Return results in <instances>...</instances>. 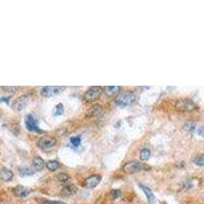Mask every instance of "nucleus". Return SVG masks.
<instances>
[{
  "label": "nucleus",
  "instance_id": "obj_1",
  "mask_svg": "<svg viewBox=\"0 0 204 204\" xmlns=\"http://www.w3.org/2000/svg\"><path fill=\"white\" fill-rule=\"evenodd\" d=\"M136 100V95L134 92L125 91L122 93H120L116 98V104L120 107H127L133 104Z\"/></svg>",
  "mask_w": 204,
  "mask_h": 204
},
{
  "label": "nucleus",
  "instance_id": "obj_2",
  "mask_svg": "<svg viewBox=\"0 0 204 204\" xmlns=\"http://www.w3.org/2000/svg\"><path fill=\"white\" fill-rule=\"evenodd\" d=\"M148 168H149L148 165L144 164L142 162H138V161H129L124 165V172L126 173H129V175L141 172V170H144V169H148Z\"/></svg>",
  "mask_w": 204,
  "mask_h": 204
},
{
  "label": "nucleus",
  "instance_id": "obj_3",
  "mask_svg": "<svg viewBox=\"0 0 204 204\" xmlns=\"http://www.w3.org/2000/svg\"><path fill=\"white\" fill-rule=\"evenodd\" d=\"M102 93H103V88H101L100 86L91 87L85 92L84 100L86 102H94L95 100H97L100 97V95Z\"/></svg>",
  "mask_w": 204,
  "mask_h": 204
},
{
  "label": "nucleus",
  "instance_id": "obj_4",
  "mask_svg": "<svg viewBox=\"0 0 204 204\" xmlns=\"http://www.w3.org/2000/svg\"><path fill=\"white\" fill-rule=\"evenodd\" d=\"M176 108L179 111H187V112H189V111H193L197 108V105L195 104V102L193 100L184 98L178 100L176 103Z\"/></svg>",
  "mask_w": 204,
  "mask_h": 204
},
{
  "label": "nucleus",
  "instance_id": "obj_5",
  "mask_svg": "<svg viewBox=\"0 0 204 204\" xmlns=\"http://www.w3.org/2000/svg\"><path fill=\"white\" fill-rule=\"evenodd\" d=\"M56 144V140L52 137H49V136H43L41 137V138L38 140V142H37V145L40 148V149H42L44 151L46 150H49L51 149L52 147H54V145Z\"/></svg>",
  "mask_w": 204,
  "mask_h": 204
},
{
  "label": "nucleus",
  "instance_id": "obj_6",
  "mask_svg": "<svg viewBox=\"0 0 204 204\" xmlns=\"http://www.w3.org/2000/svg\"><path fill=\"white\" fill-rule=\"evenodd\" d=\"M62 90H64V87L58 86H46L42 88L41 90V95L44 97H53V96L59 94Z\"/></svg>",
  "mask_w": 204,
  "mask_h": 204
},
{
  "label": "nucleus",
  "instance_id": "obj_7",
  "mask_svg": "<svg viewBox=\"0 0 204 204\" xmlns=\"http://www.w3.org/2000/svg\"><path fill=\"white\" fill-rule=\"evenodd\" d=\"M25 124H26V128H27L29 131L31 132H37V133H41L40 129L38 127V122L35 116H33L32 114H28L25 118Z\"/></svg>",
  "mask_w": 204,
  "mask_h": 204
},
{
  "label": "nucleus",
  "instance_id": "obj_8",
  "mask_svg": "<svg viewBox=\"0 0 204 204\" xmlns=\"http://www.w3.org/2000/svg\"><path fill=\"white\" fill-rule=\"evenodd\" d=\"M102 178L100 175H92L90 177H88L86 180L84 181L83 186L87 189H93L96 186H98V184L101 182Z\"/></svg>",
  "mask_w": 204,
  "mask_h": 204
},
{
  "label": "nucleus",
  "instance_id": "obj_9",
  "mask_svg": "<svg viewBox=\"0 0 204 204\" xmlns=\"http://www.w3.org/2000/svg\"><path fill=\"white\" fill-rule=\"evenodd\" d=\"M28 100H29V97L27 95H24V96H21L20 98L17 99V101L13 103V109L17 110V111H21L23 110L26 106L28 104Z\"/></svg>",
  "mask_w": 204,
  "mask_h": 204
},
{
  "label": "nucleus",
  "instance_id": "obj_10",
  "mask_svg": "<svg viewBox=\"0 0 204 204\" xmlns=\"http://www.w3.org/2000/svg\"><path fill=\"white\" fill-rule=\"evenodd\" d=\"M77 192V187L74 184H68L65 186L62 187L60 194L64 196V197H69V196L74 195Z\"/></svg>",
  "mask_w": 204,
  "mask_h": 204
},
{
  "label": "nucleus",
  "instance_id": "obj_11",
  "mask_svg": "<svg viewBox=\"0 0 204 204\" xmlns=\"http://www.w3.org/2000/svg\"><path fill=\"white\" fill-rule=\"evenodd\" d=\"M103 113V107L99 104H94L88 110L87 116L88 117H97L99 116H101Z\"/></svg>",
  "mask_w": 204,
  "mask_h": 204
},
{
  "label": "nucleus",
  "instance_id": "obj_12",
  "mask_svg": "<svg viewBox=\"0 0 204 204\" xmlns=\"http://www.w3.org/2000/svg\"><path fill=\"white\" fill-rule=\"evenodd\" d=\"M121 87L120 86H106L103 88V93H104L107 97H112L116 94H120Z\"/></svg>",
  "mask_w": 204,
  "mask_h": 204
},
{
  "label": "nucleus",
  "instance_id": "obj_13",
  "mask_svg": "<svg viewBox=\"0 0 204 204\" xmlns=\"http://www.w3.org/2000/svg\"><path fill=\"white\" fill-rule=\"evenodd\" d=\"M13 193L17 197H26V196H28L31 193V190L24 186H17L13 189Z\"/></svg>",
  "mask_w": 204,
  "mask_h": 204
},
{
  "label": "nucleus",
  "instance_id": "obj_14",
  "mask_svg": "<svg viewBox=\"0 0 204 204\" xmlns=\"http://www.w3.org/2000/svg\"><path fill=\"white\" fill-rule=\"evenodd\" d=\"M13 178V173L8 168H2L0 170V179L4 182H8L10 180H12Z\"/></svg>",
  "mask_w": 204,
  "mask_h": 204
},
{
  "label": "nucleus",
  "instance_id": "obj_15",
  "mask_svg": "<svg viewBox=\"0 0 204 204\" xmlns=\"http://www.w3.org/2000/svg\"><path fill=\"white\" fill-rule=\"evenodd\" d=\"M140 188L143 190L144 194H145L146 198H147V200H148V202H149V203H153L154 200H155V197H154L153 192L151 191V189H149V188L146 187V186H143V185H140Z\"/></svg>",
  "mask_w": 204,
  "mask_h": 204
},
{
  "label": "nucleus",
  "instance_id": "obj_16",
  "mask_svg": "<svg viewBox=\"0 0 204 204\" xmlns=\"http://www.w3.org/2000/svg\"><path fill=\"white\" fill-rule=\"evenodd\" d=\"M33 166H34L35 170H42L45 166V162L40 156H35L33 158Z\"/></svg>",
  "mask_w": 204,
  "mask_h": 204
},
{
  "label": "nucleus",
  "instance_id": "obj_17",
  "mask_svg": "<svg viewBox=\"0 0 204 204\" xmlns=\"http://www.w3.org/2000/svg\"><path fill=\"white\" fill-rule=\"evenodd\" d=\"M46 168L51 170V172H54V170H56L59 168V162L56 160H50L46 163Z\"/></svg>",
  "mask_w": 204,
  "mask_h": 204
},
{
  "label": "nucleus",
  "instance_id": "obj_18",
  "mask_svg": "<svg viewBox=\"0 0 204 204\" xmlns=\"http://www.w3.org/2000/svg\"><path fill=\"white\" fill-rule=\"evenodd\" d=\"M150 155H151V151L149 149H147V148H144V149H142L140 152V159L145 161L147 159H149Z\"/></svg>",
  "mask_w": 204,
  "mask_h": 204
},
{
  "label": "nucleus",
  "instance_id": "obj_19",
  "mask_svg": "<svg viewBox=\"0 0 204 204\" xmlns=\"http://www.w3.org/2000/svg\"><path fill=\"white\" fill-rule=\"evenodd\" d=\"M193 162L199 166L204 165V154H198L193 158Z\"/></svg>",
  "mask_w": 204,
  "mask_h": 204
},
{
  "label": "nucleus",
  "instance_id": "obj_20",
  "mask_svg": "<svg viewBox=\"0 0 204 204\" xmlns=\"http://www.w3.org/2000/svg\"><path fill=\"white\" fill-rule=\"evenodd\" d=\"M20 173H21V176H33L35 173V170L30 168H21Z\"/></svg>",
  "mask_w": 204,
  "mask_h": 204
},
{
  "label": "nucleus",
  "instance_id": "obj_21",
  "mask_svg": "<svg viewBox=\"0 0 204 204\" xmlns=\"http://www.w3.org/2000/svg\"><path fill=\"white\" fill-rule=\"evenodd\" d=\"M195 124L194 122H192V121H187V122H185V125H184V130H186L187 132H193L195 130Z\"/></svg>",
  "mask_w": 204,
  "mask_h": 204
},
{
  "label": "nucleus",
  "instance_id": "obj_22",
  "mask_svg": "<svg viewBox=\"0 0 204 204\" xmlns=\"http://www.w3.org/2000/svg\"><path fill=\"white\" fill-rule=\"evenodd\" d=\"M121 195V190H116V189H114V190H111L110 193H109L110 198L112 199V200H116L117 198H120Z\"/></svg>",
  "mask_w": 204,
  "mask_h": 204
},
{
  "label": "nucleus",
  "instance_id": "obj_23",
  "mask_svg": "<svg viewBox=\"0 0 204 204\" xmlns=\"http://www.w3.org/2000/svg\"><path fill=\"white\" fill-rule=\"evenodd\" d=\"M62 113H64V106H62V104H57L53 109V114L57 116Z\"/></svg>",
  "mask_w": 204,
  "mask_h": 204
},
{
  "label": "nucleus",
  "instance_id": "obj_24",
  "mask_svg": "<svg viewBox=\"0 0 204 204\" xmlns=\"http://www.w3.org/2000/svg\"><path fill=\"white\" fill-rule=\"evenodd\" d=\"M56 178H57V180L60 181V182H68L70 179V177L68 175V173H58V175L56 176Z\"/></svg>",
  "mask_w": 204,
  "mask_h": 204
},
{
  "label": "nucleus",
  "instance_id": "obj_25",
  "mask_svg": "<svg viewBox=\"0 0 204 204\" xmlns=\"http://www.w3.org/2000/svg\"><path fill=\"white\" fill-rule=\"evenodd\" d=\"M70 143L74 147H78L81 144V136H77V137H73L70 138Z\"/></svg>",
  "mask_w": 204,
  "mask_h": 204
},
{
  "label": "nucleus",
  "instance_id": "obj_26",
  "mask_svg": "<svg viewBox=\"0 0 204 204\" xmlns=\"http://www.w3.org/2000/svg\"><path fill=\"white\" fill-rule=\"evenodd\" d=\"M38 202L40 204H65L64 202L61 201H54V200H47V199H43V201L38 200Z\"/></svg>",
  "mask_w": 204,
  "mask_h": 204
},
{
  "label": "nucleus",
  "instance_id": "obj_27",
  "mask_svg": "<svg viewBox=\"0 0 204 204\" xmlns=\"http://www.w3.org/2000/svg\"><path fill=\"white\" fill-rule=\"evenodd\" d=\"M197 134L200 135V136H204V127H200L197 130Z\"/></svg>",
  "mask_w": 204,
  "mask_h": 204
}]
</instances>
